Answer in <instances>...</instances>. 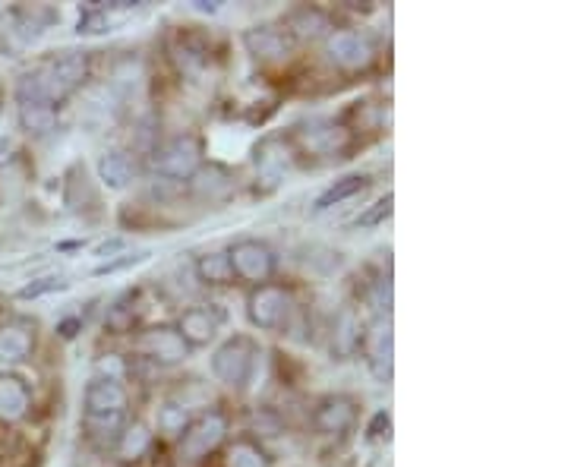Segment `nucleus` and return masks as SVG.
Returning <instances> with one entry per match:
<instances>
[{
    "instance_id": "f257e3e1",
    "label": "nucleus",
    "mask_w": 568,
    "mask_h": 467,
    "mask_svg": "<svg viewBox=\"0 0 568 467\" xmlns=\"http://www.w3.org/2000/svg\"><path fill=\"white\" fill-rule=\"evenodd\" d=\"M127 408L130 395L124 382L114 376H95L83 395V423L86 433L101 442H117L127 430Z\"/></svg>"
},
{
    "instance_id": "f03ea898",
    "label": "nucleus",
    "mask_w": 568,
    "mask_h": 467,
    "mask_svg": "<svg viewBox=\"0 0 568 467\" xmlns=\"http://www.w3.org/2000/svg\"><path fill=\"white\" fill-rule=\"evenodd\" d=\"M177 464L202 467L228 439V417L221 411H206L187 423V430L177 436Z\"/></svg>"
},
{
    "instance_id": "7ed1b4c3",
    "label": "nucleus",
    "mask_w": 568,
    "mask_h": 467,
    "mask_svg": "<svg viewBox=\"0 0 568 467\" xmlns=\"http://www.w3.org/2000/svg\"><path fill=\"white\" fill-rule=\"evenodd\" d=\"M16 114H19V127L32 136H48L57 130L60 120V105L48 95V89L42 86L38 73H26L19 76L16 83Z\"/></svg>"
},
{
    "instance_id": "20e7f679",
    "label": "nucleus",
    "mask_w": 568,
    "mask_h": 467,
    "mask_svg": "<svg viewBox=\"0 0 568 467\" xmlns=\"http://www.w3.org/2000/svg\"><path fill=\"white\" fill-rule=\"evenodd\" d=\"M259 363V344L250 335H231L228 341L218 344V351L212 354V373L221 385L240 392L247 389V382L256 373Z\"/></svg>"
},
{
    "instance_id": "39448f33",
    "label": "nucleus",
    "mask_w": 568,
    "mask_h": 467,
    "mask_svg": "<svg viewBox=\"0 0 568 467\" xmlns=\"http://www.w3.org/2000/svg\"><path fill=\"white\" fill-rule=\"evenodd\" d=\"M202 158H206V149H202V139L193 133H180L165 139L152 155V168L155 174L168 177V180H193L202 168Z\"/></svg>"
},
{
    "instance_id": "423d86ee",
    "label": "nucleus",
    "mask_w": 568,
    "mask_h": 467,
    "mask_svg": "<svg viewBox=\"0 0 568 467\" xmlns=\"http://www.w3.org/2000/svg\"><path fill=\"white\" fill-rule=\"evenodd\" d=\"M89 67H92V60L86 51H64L54 60H48L45 67H38L35 73L42 79V86L48 89V95L60 105V101H67L79 86L86 83Z\"/></svg>"
},
{
    "instance_id": "0eeeda50",
    "label": "nucleus",
    "mask_w": 568,
    "mask_h": 467,
    "mask_svg": "<svg viewBox=\"0 0 568 467\" xmlns=\"http://www.w3.org/2000/svg\"><path fill=\"white\" fill-rule=\"evenodd\" d=\"M294 313V294L281 284H259L247 297V316L256 329L262 332H275L288 326V319Z\"/></svg>"
},
{
    "instance_id": "6e6552de",
    "label": "nucleus",
    "mask_w": 568,
    "mask_h": 467,
    "mask_svg": "<svg viewBox=\"0 0 568 467\" xmlns=\"http://www.w3.org/2000/svg\"><path fill=\"white\" fill-rule=\"evenodd\" d=\"M228 262H231V272L240 281H250V284H269L275 269H278V256L269 247L266 240H256V237H243L237 240L234 247L228 250Z\"/></svg>"
},
{
    "instance_id": "1a4fd4ad",
    "label": "nucleus",
    "mask_w": 568,
    "mask_h": 467,
    "mask_svg": "<svg viewBox=\"0 0 568 467\" xmlns=\"http://www.w3.org/2000/svg\"><path fill=\"white\" fill-rule=\"evenodd\" d=\"M133 348L139 357H146L155 367H177L184 363L190 348L180 338V332L174 326H152V329H142L133 338Z\"/></svg>"
},
{
    "instance_id": "9d476101",
    "label": "nucleus",
    "mask_w": 568,
    "mask_h": 467,
    "mask_svg": "<svg viewBox=\"0 0 568 467\" xmlns=\"http://www.w3.org/2000/svg\"><path fill=\"white\" fill-rule=\"evenodd\" d=\"M357 423V401L351 395H326L319 398V404L313 408V426L319 436H329V439H341L348 430H354Z\"/></svg>"
},
{
    "instance_id": "9b49d317",
    "label": "nucleus",
    "mask_w": 568,
    "mask_h": 467,
    "mask_svg": "<svg viewBox=\"0 0 568 467\" xmlns=\"http://www.w3.org/2000/svg\"><path fill=\"white\" fill-rule=\"evenodd\" d=\"M221 322H225V313H221L215 303H199V307L184 310V316L177 319L174 329L180 332L187 348H209L221 332Z\"/></svg>"
},
{
    "instance_id": "f8f14e48",
    "label": "nucleus",
    "mask_w": 568,
    "mask_h": 467,
    "mask_svg": "<svg viewBox=\"0 0 568 467\" xmlns=\"http://www.w3.org/2000/svg\"><path fill=\"white\" fill-rule=\"evenodd\" d=\"M363 354H367L370 370L379 382L392 379V354H395V338H392V322L379 316L376 322H370V329L360 335Z\"/></svg>"
},
{
    "instance_id": "ddd939ff",
    "label": "nucleus",
    "mask_w": 568,
    "mask_h": 467,
    "mask_svg": "<svg viewBox=\"0 0 568 467\" xmlns=\"http://www.w3.org/2000/svg\"><path fill=\"white\" fill-rule=\"evenodd\" d=\"M297 45V38L281 26H253L243 32V48H247L262 64H278Z\"/></svg>"
},
{
    "instance_id": "4468645a",
    "label": "nucleus",
    "mask_w": 568,
    "mask_h": 467,
    "mask_svg": "<svg viewBox=\"0 0 568 467\" xmlns=\"http://www.w3.org/2000/svg\"><path fill=\"white\" fill-rule=\"evenodd\" d=\"M326 51H329V57L335 60V64L344 67V70H363V67H370L373 57H376V48H373L370 38L354 32V29L332 32L329 42H326Z\"/></svg>"
},
{
    "instance_id": "2eb2a0df",
    "label": "nucleus",
    "mask_w": 568,
    "mask_h": 467,
    "mask_svg": "<svg viewBox=\"0 0 568 467\" xmlns=\"http://www.w3.org/2000/svg\"><path fill=\"white\" fill-rule=\"evenodd\" d=\"M38 326L29 316H13L0 326V363H23L35 351Z\"/></svg>"
},
{
    "instance_id": "dca6fc26",
    "label": "nucleus",
    "mask_w": 568,
    "mask_h": 467,
    "mask_svg": "<svg viewBox=\"0 0 568 467\" xmlns=\"http://www.w3.org/2000/svg\"><path fill=\"white\" fill-rule=\"evenodd\" d=\"M32 408V392L23 376L16 373H0V420L16 423L23 420Z\"/></svg>"
},
{
    "instance_id": "f3484780",
    "label": "nucleus",
    "mask_w": 568,
    "mask_h": 467,
    "mask_svg": "<svg viewBox=\"0 0 568 467\" xmlns=\"http://www.w3.org/2000/svg\"><path fill=\"white\" fill-rule=\"evenodd\" d=\"M133 177H136V165H133V158L127 152L111 149V152H105L98 158V180L108 190H127L133 184Z\"/></svg>"
},
{
    "instance_id": "a211bd4d",
    "label": "nucleus",
    "mask_w": 568,
    "mask_h": 467,
    "mask_svg": "<svg viewBox=\"0 0 568 467\" xmlns=\"http://www.w3.org/2000/svg\"><path fill=\"white\" fill-rule=\"evenodd\" d=\"M291 168V152L284 149L281 139H266L262 146L256 149V171L262 180H269V184H278V180L288 174Z\"/></svg>"
},
{
    "instance_id": "6ab92c4d",
    "label": "nucleus",
    "mask_w": 568,
    "mask_h": 467,
    "mask_svg": "<svg viewBox=\"0 0 568 467\" xmlns=\"http://www.w3.org/2000/svg\"><path fill=\"white\" fill-rule=\"evenodd\" d=\"M367 187H370V177H367V174H348V177H341V180H335V184H332L326 193L316 196L313 212H316V215L329 212V209L341 206V202H348V199H354V196H360V193H367Z\"/></svg>"
},
{
    "instance_id": "aec40b11",
    "label": "nucleus",
    "mask_w": 568,
    "mask_h": 467,
    "mask_svg": "<svg viewBox=\"0 0 568 467\" xmlns=\"http://www.w3.org/2000/svg\"><path fill=\"white\" fill-rule=\"evenodd\" d=\"M303 142H307V149L310 152H319V155H332L341 149V142H344V133L329 124V120H313L310 127H303L300 130Z\"/></svg>"
},
{
    "instance_id": "412c9836",
    "label": "nucleus",
    "mask_w": 568,
    "mask_h": 467,
    "mask_svg": "<svg viewBox=\"0 0 568 467\" xmlns=\"http://www.w3.org/2000/svg\"><path fill=\"white\" fill-rule=\"evenodd\" d=\"M149 449H152V430H149V426L139 423V420L127 423V430L120 433V439H117L120 458H124V461H139Z\"/></svg>"
},
{
    "instance_id": "4be33fe9",
    "label": "nucleus",
    "mask_w": 568,
    "mask_h": 467,
    "mask_svg": "<svg viewBox=\"0 0 568 467\" xmlns=\"http://www.w3.org/2000/svg\"><path fill=\"white\" fill-rule=\"evenodd\" d=\"M196 275L202 284H215V288H225V284H234V272L228 253H206L196 259Z\"/></svg>"
},
{
    "instance_id": "5701e85b",
    "label": "nucleus",
    "mask_w": 568,
    "mask_h": 467,
    "mask_svg": "<svg viewBox=\"0 0 568 467\" xmlns=\"http://www.w3.org/2000/svg\"><path fill=\"white\" fill-rule=\"evenodd\" d=\"M326 13L316 10V7H300L288 16V32L294 38H316L326 32Z\"/></svg>"
},
{
    "instance_id": "b1692460",
    "label": "nucleus",
    "mask_w": 568,
    "mask_h": 467,
    "mask_svg": "<svg viewBox=\"0 0 568 467\" xmlns=\"http://www.w3.org/2000/svg\"><path fill=\"white\" fill-rule=\"evenodd\" d=\"M225 467H272V461L266 452H262L259 442L237 439L225 455Z\"/></svg>"
},
{
    "instance_id": "393cba45",
    "label": "nucleus",
    "mask_w": 568,
    "mask_h": 467,
    "mask_svg": "<svg viewBox=\"0 0 568 467\" xmlns=\"http://www.w3.org/2000/svg\"><path fill=\"white\" fill-rule=\"evenodd\" d=\"M187 423H190L187 408H180V404L165 401V404H161V408H158V433H161V436L177 439L180 433L187 430Z\"/></svg>"
},
{
    "instance_id": "a878e982",
    "label": "nucleus",
    "mask_w": 568,
    "mask_h": 467,
    "mask_svg": "<svg viewBox=\"0 0 568 467\" xmlns=\"http://www.w3.org/2000/svg\"><path fill=\"white\" fill-rule=\"evenodd\" d=\"M70 281L60 278V275H45V278H35L29 284H23V288L16 291L19 300H35V297H45V294H54V291H67Z\"/></svg>"
},
{
    "instance_id": "bb28decb",
    "label": "nucleus",
    "mask_w": 568,
    "mask_h": 467,
    "mask_svg": "<svg viewBox=\"0 0 568 467\" xmlns=\"http://www.w3.org/2000/svg\"><path fill=\"white\" fill-rule=\"evenodd\" d=\"M228 177H225V171L221 168H199V174H196V190L202 193V196H209V199H215V196H225L228 193Z\"/></svg>"
},
{
    "instance_id": "cd10ccee",
    "label": "nucleus",
    "mask_w": 568,
    "mask_h": 467,
    "mask_svg": "<svg viewBox=\"0 0 568 467\" xmlns=\"http://www.w3.org/2000/svg\"><path fill=\"white\" fill-rule=\"evenodd\" d=\"M76 32H79V35H98V32H108V7L89 4L83 13H79Z\"/></svg>"
},
{
    "instance_id": "c85d7f7f",
    "label": "nucleus",
    "mask_w": 568,
    "mask_h": 467,
    "mask_svg": "<svg viewBox=\"0 0 568 467\" xmlns=\"http://www.w3.org/2000/svg\"><path fill=\"white\" fill-rule=\"evenodd\" d=\"M152 253H120V256H114V259H108V262H101V266H95L92 269V275L95 278H101V275H114V272H127V269H136V266H142V262H146Z\"/></svg>"
},
{
    "instance_id": "c756f323",
    "label": "nucleus",
    "mask_w": 568,
    "mask_h": 467,
    "mask_svg": "<svg viewBox=\"0 0 568 467\" xmlns=\"http://www.w3.org/2000/svg\"><path fill=\"white\" fill-rule=\"evenodd\" d=\"M392 209H395V196L385 193L379 202H373V206L357 218V228H376V225H382V221L392 218Z\"/></svg>"
},
{
    "instance_id": "7c9ffc66",
    "label": "nucleus",
    "mask_w": 568,
    "mask_h": 467,
    "mask_svg": "<svg viewBox=\"0 0 568 467\" xmlns=\"http://www.w3.org/2000/svg\"><path fill=\"white\" fill-rule=\"evenodd\" d=\"M389 430H392L389 411H379V414H373V420L367 426V439H382V436H389Z\"/></svg>"
},
{
    "instance_id": "2f4dec72",
    "label": "nucleus",
    "mask_w": 568,
    "mask_h": 467,
    "mask_svg": "<svg viewBox=\"0 0 568 467\" xmlns=\"http://www.w3.org/2000/svg\"><path fill=\"white\" fill-rule=\"evenodd\" d=\"M127 247V240L124 237H111V240H105V243H98L95 247V256H105V262L108 259H114V253H120Z\"/></svg>"
},
{
    "instance_id": "473e14b6",
    "label": "nucleus",
    "mask_w": 568,
    "mask_h": 467,
    "mask_svg": "<svg viewBox=\"0 0 568 467\" xmlns=\"http://www.w3.org/2000/svg\"><path fill=\"white\" fill-rule=\"evenodd\" d=\"M79 332H83V319H76V316L64 319V322H60V326H57V335L64 338V341H73Z\"/></svg>"
},
{
    "instance_id": "72a5a7b5",
    "label": "nucleus",
    "mask_w": 568,
    "mask_h": 467,
    "mask_svg": "<svg viewBox=\"0 0 568 467\" xmlns=\"http://www.w3.org/2000/svg\"><path fill=\"white\" fill-rule=\"evenodd\" d=\"M193 7H196V10H202V13H215V10H218L215 0H212V4H206V0H193Z\"/></svg>"
},
{
    "instance_id": "f704fd0d",
    "label": "nucleus",
    "mask_w": 568,
    "mask_h": 467,
    "mask_svg": "<svg viewBox=\"0 0 568 467\" xmlns=\"http://www.w3.org/2000/svg\"><path fill=\"white\" fill-rule=\"evenodd\" d=\"M4 158H7V142L0 139V161H4Z\"/></svg>"
}]
</instances>
